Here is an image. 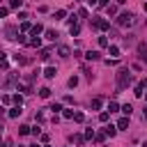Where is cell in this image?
Segmentation results:
<instances>
[{
    "instance_id": "cell-1",
    "label": "cell",
    "mask_w": 147,
    "mask_h": 147,
    "mask_svg": "<svg viewBox=\"0 0 147 147\" xmlns=\"http://www.w3.org/2000/svg\"><path fill=\"white\" fill-rule=\"evenodd\" d=\"M131 80H133V76H131V71H129L126 67L117 71V90H119V92H122V90H126Z\"/></svg>"
},
{
    "instance_id": "cell-2",
    "label": "cell",
    "mask_w": 147,
    "mask_h": 147,
    "mask_svg": "<svg viewBox=\"0 0 147 147\" xmlns=\"http://www.w3.org/2000/svg\"><path fill=\"white\" fill-rule=\"evenodd\" d=\"M117 25H119V28H129V25H133V14H131V11L119 14V16H117Z\"/></svg>"
},
{
    "instance_id": "cell-3",
    "label": "cell",
    "mask_w": 147,
    "mask_h": 147,
    "mask_svg": "<svg viewBox=\"0 0 147 147\" xmlns=\"http://www.w3.org/2000/svg\"><path fill=\"white\" fill-rule=\"evenodd\" d=\"M92 25L96 30H110V21H106V18H92Z\"/></svg>"
},
{
    "instance_id": "cell-4",
    "label": "cell",
    "mask_w": 147,
    "mask_h": 147,
    "mask_svg": "<svg viewBox=\"0 0 147 147\" xmlns=\"http://www.w3.org/2000/svg\"><path fill=\"white\" fill-rule=\"evenodd\" d=\"M41 32H44V25H41V23H34V25H32V30H30V34H32V37H39Z\"/></svg>"
},
{
    "instance_id": "cell-5",
    "label": "cell",
    "mask_w": 147,
    "mask_h": 147,
    "mask_svg": "<svg viewBox=\"0 0 147 147\" xmlns=\"http://www.w3.org/2000/svg\"><path fill=\"white\" fill-rule=\"evenodd\" d=\"M85 57H87L90 62H94V60H101V53H99V51H87Z\"/></svg>"
},
{
    "instance_id": "cell-6",
    "label": "cell",
    "mask_w": 147,
    "mask_h": 147,
    "mask_svg": "<svg viewBox=\"0 0 147 147\" xmlns=\"http://www.w3.org/2000/svg\"><path fill=\"white\" fill-rule=\"evenodd\" d=\"M44 76H46L48 80L55 78V76H57V69H55V67H46V69H44Z\"/></svg>"
},
{
    "instance_id": "cell-7",
    "label": "cell",
    "mask_w": 147,
    "mask_h": 147,
    "mask_svg": "<svg viewBox=\"0 0 147 147\" xmlns=\"http://www.w3.org/2000/svg\"><path fill=\"white\" fill-rule=\"evenodd\" d=\"M21 113H23V108H21V106H11V108H9V117H11V119H16Z\"/></svg>"
},
{
    "instance_id": "cell-8",
    "label": "cell",
    "mask_w": 147,
    "mask_h": 147,
    "mask_svg": "<svg viewBox=\"0 0 147 147\" xmlns=\"http://www.w3.org/2000/svg\"><path fill=\"white\" fill-rule=\"evenodd\" d=\"M57 55H60V57H69V55H71L69 46H57Z\"/></svg>"
},
{
    "instance_id": "cell-9",
    "label": "cell",
    "mask_w": 147,
    "mask_h": 147,
    "mask_svg": "<svg viewBox=\"0 0 147 147\" xmlns=\"http://www.w3.org/2000/svg\"><path fill=\"white\" fill-rule=\"evenodd\" d=\"M28 46H30V48H39V46H41V39H39V37H32V39H28Z\"/></svg>"
},
{
    "instance_id": "cell-10",
    "label": "cell",
    "mask_w": 147,
    "mask_h": 147,
    "mask_svg": "<svg viewBox=\"0 0 147 147\" xmlns=\"http://www.w3.org/2000/svg\"><path fill=\"white\" fill-rule=\"evenodd\" d=\"M119 110L124 113V117H131V113H133V106H131V103H124V106H122Z\"/></svg>"
},
{
    "instance_id": "cell-11",
    "label": "cell",
    "mask_w": 147,
    "mask_h": 147,
    "mask_svg": "<svg viewBox=\"0 0 147 147\" xmlns=\"http://www.w3.org/2000/svg\"><path fill=\"white\" fill-rule=\"evenodd\" d=\"M103 133H106V136H110V138H113V136H115V133H117V126H113V124H108V126H103Z\"/></svg>"
},
{
    "instance_id": "cell-12",
    "label": "cell",
    "mask_w": 147,
    "mask_h": 147,
    "mask_svg": "<svg viewBox=\"0 0 147 147\" xmlns=\"http://www.w3.org/2000/svg\"><path fill=\"white\" fill-rule=\"evenodd\" d=\"M138 53H140V60H145V62H147V46H145V44H140V46H138Z\"/></svg>"
},
{
    "instance_id": "cell-13",
    "label": "cell",
    "mask_w": 147,
    "mask_h": 147,
    "mask_svg": "<svg viewBox=\"0 0 147 147\" xmlns=\"http://www.w3.org/2000/svg\"><path fill=\"white\" fill-rule=\"evenodd\" d=\"M108 53H110V55L117 60V57H119V46H108Z\"/></svg>"
},
{
    "instance_id": "cell-14",
    "label": "cell",
    "mask_w": 147,
    "mask_h": 147,
    "mask_svg": "<svg viewBox=\"0 0 147 147\" xmlns=\"http://www.w3.org/2000/svg\"><path fill=\"white\" fill-rule=\"evenodd\" d=\"M39 57H41V60L46 62V60L51 57V48H41V51H39Z\"/></svg>"
},
{
    "instance_id": "cell-15",
    "label": "cell",
    "mask_w": 147,
    "mask_h": 147,
    "mask_svg": "<svg viewBox=\"0 0 147 147\" xmlns=\"http://www.w3.org/2000/svg\"><path fill=\"white\" fill-rule=\"evenodd\" d=\"M46 39H48V41H55V39H57V32H55V30H46Z\"/></svg>"
},
{
    "instance_id": "cell-16",
    "label": "cell",
    "mask_w": 147,
    "mask_h": 147,
    "mask_svg": "<svg viewBox=\"0 0 147 147\" xmlns=\"http://www.w3.org/2000/svg\"><path fill=\"white\" fill-rule=\"evenodd\" d=\"M14 60H16V64H28V62H30L25 55H14Z\"/></svg>"
},
{
    "instance_id": "cell-17",
    "label": "cell",
    "mask_w": 147,
    "mask_h": 147,
    "mask_svg": "<svg viewBox=\"0 0 147 147\" xmlns=\"http://www.w3.org/2000/svg\"><path fill=\"white\" fill-rule=\"evenodd\" d=\"M39 96H41V99H48V96H51V87H41V90H39Z\"/></svg>"
},
{
    "instance_id": "cell-18",
    "label": "cell",
    "mask_w": 147,
    "mask_h": 147,
    "mask_svg": "<svg viewBox=\"0 0 147 147\" xmlns=\"http://www.w3.org/2000/svg\"><path fill=\"white\" fill-rule=\"evenodd\" d=\"M101 106H103V101H101L99 96H96V99H92V110H99Z\"/></svg>"
},
{
    "instance_id": "cell-19",
    "label": "cell",
    "mask_w": 147,
    "mask_h": 147,
    "mask_svg": "<svg viewBox=\"0 0 147 147\" xmlns=\"http://www.w3.org/2000/svg\"><path fill=\"white\" fill-rule=\"evenodd\" d=\"M30 129H32V126H28V124H21V126H18V133H21V136H28V133H30Z\"/></svg>"
},
{
    "instance_id": "cell-20",
    "label": "cell",
    "mask_w": 147,
    "mask_h": 147,
    "mask_svg": "<svg viewBox=\"0 0 147 147\" xmlns=\"http://www.w3.org/2000/svg\"><path fill=\"white\" fill-rule=\"evenodd\" d=\"M67 85H69V87H71V90H74V87H76V85H78V76H71V78H69V80H67Z\"/></svg>"
},
{
    "instance_id": "cell-21",
    "label": "cell",
    "mask_w": 147,
    "mask_h": 147,
    "mask_svg": "<svg viewBox=\"0 0 147 147\" xmlns=\"http://www.w3.org/2000/svg\"><path fill=\"white\" fill-rule=\"evenodd\" d=\"M11 101H14V106H23V96H21V94H14Z\"/></svg>"
},
{
    "instance_id": "cell-22",
    "label": "cell",
    "mask_w": 147,
    "mask_h": 147,
    "mask_svg": "<svg viewBox=\"0 0 147 147\" xmlns=\"http://www.w3.org/2000/svg\"><path fill=\"white\" fill-rule=\"evenodd\" d=\"M117 110H119L117 101H110V103H108V113H117Z\"/></svg>"
},
{
    "instance_id": "cell-23",
    "label": "cell",
    "mask_w": 147,
    "mask_h": 147,
    "mask_svg": "<svg viewBox=\"0 0 147 147\" xmlns=\"http://www.w3.org/2000/svg\"><path fill=\"white\" fill-rule=\"evenodd\" d=\"M129 126V117H122L119 122H117V129H126Z\"/></svg>"
},
{
    "instance_id": "cell-24",
    "label": "cell",
    "mask_w": 147,
    "mask_h": 147,
    "mask_svg": "<svg viewBox=\"0 0 147 147\" xmlns=\"http://www.w3.org/2000/svg\"><path fill=\"white\" fill-rule=\"evenodd\" d=\"M94 136H96L94 129H87V131H85V140H94Z\"/></svg>"
},
{
    "instance_id": "cell-25",
    "label": "cell",
    "mask_w": 147,
    "mask_h": 147,
    "mask_svg": "<svg viewBox=\"0 0 147 147\" xmlns=\"http://www.w3.org/2000/svg\"><path fill=\"white\" fill-rule=\"evenodd\" d=\"M64 16H67V9H57V11H55V18H57V21H62Z\"/></svg>"
},
{
    "instance_id": "cell-26",
    "label": "cell",
    "mask_w": 147,
    "mask_h": 147,
    "mask_svg": "<svg viewBox=\"0 0 147 147\" xmlns=\"http://www.w3.org/2000/svg\"><path fill=\"white\" fill-rule=\"evenodd\" d=\"M69 32H71V34H74V37H76V34H78V32H80V25H78V23H74V25H71V28H69Z\"/></svg>"
},
{
    "instance_id": "cell-27",
    "label": "cell",
    "mask_w": 147,
    "mask_h": 147,
    "mask_svg": "<svg viewBox=\"0 0 147 147\" xmlns=\"http://www.w3.org/2000/svg\"><path fill=\"white\" fill-rule=\"evenodd\" d=\"M48 110H53V113H60V110H62V103H51V106H48Z\"/></svg>"
},
{
    "instance_id": "cell-28",
    "label": "cell",
    "mask_w": 147,
    "mask_h": 147,
    "mask_svg": "<svg viewBox=\"0 0 147 147\" xmlns=\"http://www.w3.org/2000/svg\"><path fill=\"white\" fill-rule=\"evenodd\" d=\"M9 7L18 9V7H23V0H9Z\"/></svg>"
},
{
    "instance_id": "cell-29",
    "label": "cell",
    "mask_w": 147,
    "mask_h": 147,
    "mask_svg": "<svg viewBox=\"0 0 147 147\" xmlns=\"http://www.w3.org/2000/svg\"><path fill=\"white\" fill-rule=\"evenodd\" d=\"M99 46H101V48H106V46H110V44H108V37H99Z\"/></svg>"
},
{
    "instance_id": "cell-30",
    "label": "cell",
    "mask_w": 147,
    "mask_h": 147,
    "mask_svg": "<svg viewBox=\"0 0 147 147\" xmlns=\"http://www.w3.org/2000/svg\"><path fill=\"white\" fill-rule=\"evenodd\" d=\"M83 119H85V115H83L80 110H78V113H74V122H83Z\"/></svg>"
},
{
    "instance_id": "cell-31",
    "label": "cell",
    "mask_w": 147,
    "mask_h": 147,
    "mask_svg": "<svg viewBox=\"0 0 147 147\" xmlns=\"http://www.w3.org/2000/svg\"><path fill=\"white\" fill-rule=\"evenodd\" d=\"M108 117H110V113H108V110H103V113L99 115V122H108Z\"/></svg>"
},
{
    "instance_id": "cell-32",
    "label": "cell",
    "mask_w": 147,
    "mask_h": 147,
    "mask_svg": "<svg viewBox=\"0 0 147 147\" xmlns=\"http://www.w3.org/2000/svg\"><path fill=\"white\" fill-rule=\"evenodd\" d=\"M106 138H108V136H106V133H103V131H101V133H96V136H94V140H96V142H103V140H106Z\"/></svg>"
},
{
    "instance_id": "cell-33",
    "label": "cell",
    "mask_w": 147,
    "mask_h": 147,
    "mask_svg": "<svg viewBox=\"0 0 147 147\" xmlns=\"http://www.w3.org/2000/svg\"><path fill=\"white\" fill-rule=\"evenodd\" d=\"M106 9H108V14H110V16H115V14H117V7H115V5H108Z\"/></svg>"
},
{
    "instance_id": "cell-34",
    "label": "cell",
    "mask_w": 147,
    "mask_h": 147,
    "mask_svg": "<svg viewBox=\"0 0 147 147\" xmlns=\"http://www.w3.org/2000/svg\"><path fill=\"white\" fill-rule=\"evenodd\" d=\"M21 30H23V32H30V30H32V25H30L28 21H23V25H21Z\"/></svg>"
},
{
    "instance_id": "cell-35",
    "label": "cell",
    "mask_w": 147,
    "mask_h": 147,
    "mask_svg": "<svg viewBox=\"0 0 147 147\" xmlns=\"http://www.w3.org/2000/svg\"><path fill=\"white\" fill-rule=\"evenodd\" d=\"M133 94H136V96H142L145 92H142V87H140V85H136V87H133Z\"/></svg>"
},
{
    "instance_id": "cell-36",
    "label": "cell",
    "mask_w": 147,
    "mask_h": 147,
    "mask_svg": "<svg viewBox=\"0 0 147 147\" xmlns=\"http://www.w3.org/2000/svg\"><path fill=\"white\" fill-rule=\"evenodd\" d=\"M16 41H18V44H28V37H25V34H18Z\"/></svg>"
},
{
    "instance_id": "cell-37",
    "label": "cell",
    "mask_w": 147,
    "mask_h": 147,
    "mask_svg": "<svg viewBox=\"0 0 147 147\" xmlns=\"http://www.w3.org/2000/svg\"><path fill=\"white\" fill-rule=\"evenodd\" d=\"M62 115H64V117H67V119H74V110H71V108H69V110H64V113H62Z\"/></svg>"
},
{
    "instance_id": "cell-38",
    "label": "cell",
    "mask_w": 147,
    "mask_h": 147,
    "mask_svg": "<svg viewBox=\"0 0 147 147\" xmlns=\"http://www.w3.org/2000/svg\"><path fill=\"white\" fill-rule=\"evenodd\" d=\"M9 14V7H0V18H5Z\"/></svg>"
},
{
    "instance_id": "cell-39",
    "label": "cell",
    "mask_w": 147,
    "mask_h": 147,
    "mask_svg": "<svg viewBox=\"0 0 147 147\" xmlns=\"http://www.w3.org/2000/svg\"><path fill=\"white\" fill-rule=\"evenodd\" d=\"M106 64H108V67H115V64H117V60H115V57H108V60H106Z\"/></svg>"
},
{
    "instance_id": "cell-40",
    "label": "cell",
    "mask_w": 147,
    "mask_h": 147,
    "mask_svg": "<svg viewBox=\"0 0 147 147\" xmlns=\"http://www.w3.org/2000/svg\"><path fill=\"white\" fill-rule=\"evenodd\" d=\"M0 101H2V103H5V106H7V103H9V101H11V96H7V94H5V96H0Z\"/></svg>"
},
{
    "instance_id": "cell-41",
    "label": "cell",
    "mask_w": 147,
    "mask_h": 147,
    "mask_svg": "<svg viewBox=\"0 0 147 147\" xmlns=\"http://www.w3.org/2000/svg\"><path fill=\"white\" fill-rule=\"evenodd\" d=\"M30 133H32V136H39L41 131H39V126H32V129H30Z\"/></svg>"
},
{
    "instance_id": "cell-42",
    "label": "cell",
    "mask_w": 147,
    "mask_h": 147,
    "mask_svg": "<svg viewBox=\"0 0 147 147\" xmlns=\"http://www.w3.org/2000/svg\"><path fill=\"white\" fill-rule=\"evenodd\" d=\"M87 5H92V7H94V5H99V0H87Z\"/></svg>"
},
{
    "instance_id": "cell-43",
    "label": "cell",
    "mask_w": 147,
    "mask_h": 147,
    "mask_svg": "<svg viewBox=\"0 0 147 147\" xmlns=\"http://www.w3.org/2000/svg\"><path fill=\"white\" fill-rule=\"evenodd\" d=\"M99 5L101 7H108V0H99Z\"/></svg>"
},
{
    "instance_id": "cell-44",
    "label": "cell",
    "mask_w": 147,
    "mask_h": 147,
    "mask_svg": "<svg viewBox=\"0 0 147 147\" xmlns=\"http://www.w3.org/2000/svg\"><path fill=\"white\" fill-rule=\"evenodd\" d=\"M140 87H142V90H145V87H147V78H145V80H142V83H140Z\"/></svg>"
},
{
    "instance_id": "cell-45",
    "label": "cell",
    "mask_w": 147,
    "mask_h": 147,
    "mask_svg": "<svg viewBox=\"0 0 147 147\" xmlns=\"http://www.w3.org/2000/svg\"><path fill=\"white\" fill-rule=\"evenodd\" d=\"M142 117H145V119H147V106H145V110H142Z\"/></svg>"
},
{
    "instance_id": "cell-46",
    "label": "cell",
    "mask_w": 147,
    "mask_h": 147,
    "mask_svg": "<svg viewBox=\"0 0 147 147\" xmlns=\"http://www.w3.org/2000/svg\"><path fill=\"white\" fill-rule=\"evenodd\" d=\"M0 115H5V106H0Z\"/></svg>"
},
{
    "instance_id": "cell-47",
    "label": "cell",
    "mask_w": 147,
    "mask_h": 147,
    "mask_svg": "<svg viewBox=\"0 0 147 147\" xmlns=\"http://www.w3.org/2000/svg\"><path fill=\"white\" fill-rule=\"evenodd\" d=\"M124 2H126V0H117V5H124Z\"/></svg>"
},
{
    "instance_id": "cell-48",
    "label": "cell",
    "mask_w": 147,
    "mask_h": 147,
    "mask_svg": "<svg viewBox=\"0 0 147 147\" xmlns=\"http://www.w3.org/2000/svg\"><path fill=\"white\" fill-rule=\"evenodd\" d=\"M30 147H41V145H37V142H34V145H30Z\"/></svg>"
},
{
    "instance_id": "cell-49",
    "label": "cell",
    "mask_w": 147,
    "mask_h": 147,
    "mask_svg": "<svg viewBox=\"0 0 147 147\" xmlns=\"http://www.w3.org/2000/svg\"><path fill=\"white\" fill-rule=\"evenodd\" d=\"M142 9H145V11H147V2H145V7H142Z\"/></svg>"
},
{
    "instance_id": "cell-50",
    "label": "cell",
    "mask_w": 147,
    "mask_h": 147,
    "mask_svg": "<svg viewBox=\"0 0 147 147\" xmlns=\"http://www.w3.org/2000/svg\"><path fill=\"white\" fill-rule=\"evenodd\" d=\"M44 147H51V145H48V142H46V145H44Z\"/></svg>"
},
{
    "instance_id": "cell-51",
    "label": "cell",
    "mask_w": 147,
    "mask_h": 147,
    "mask_svg": "<svg viewBox=\"0 0 147 147\" xmlns=\"http://www.w3.org/2000/svg\"><path fill=\"white\" fill-rule=\"evenodd\" d=\"M142 147H147V142H145V145H142Z\"/></svg>"
},
{
    "instance_id": "cell-52",
    "label": "cell",
    "mask_w": 147,
    "mask_h": 147,
    "mask_svg": "<svg viewBox=\"0 0 147 147\" xmlns=\"http://www.w3.org/2000/svg\"><path fill=\"white\" fill-rule=\"evenodd\" d=\"M0 147H2V145H0Z\"/></svg>"
},
{
    "instance_id": "cell-53",
    "label": "cell",
    "mask_w": 147,
    "mask_h": 147,
    "mask_svg": "<svg viewBox=\"0 0 147 147\" xmlns=\"http://www.w3.org/2000/svg\"><path fill=\"white\" fill-rule=\"evenodd\" d=\"M145 99H147V96H145Z\"/></svg>"
}]
</instances>
